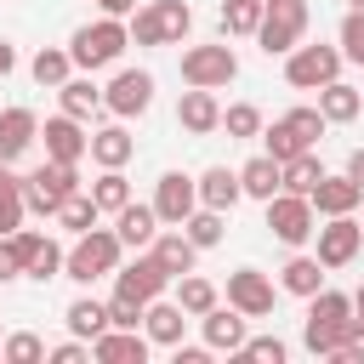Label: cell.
Instances as JSON below:
<instances>
[{
    "label": "cell",
    "instance_id": "1",
    "mask_svg": "<svg viewBox=\"0 0 364 364\" xmlns=\"http://www.w3.org/2000/svg\"><path fill=\"white\" fill-rule=\"evenodd\" d=\"M125 46H131V23H125V17H97V23H80V28H74L68 57H74V68L97 74V68L119 63Z\"/></svg>",
    "mask_w": 364,
    "mask_h": 364
},
{
    "label": "cell",
    "instance_id": "2",
    "mask_svg": "<svg viewBox=\"0 0 364 364\" xmlns=\"http://www.w3.org/2000/svg\"><path fill=\"white\" fill-rule=\"evenodd\" d=\"M119 256H125L119 233H114V228H91V233H80V239H74V250H68V262H63V279H74V284L114 279Z\"/></svg>",
    "mask_w": 364,
    "mask_h": 364
},
{
    "label": "cell",
    "instance_id": "3",
    "mask_svg": "<svg viewBox=\"0 0 364 364\" xmlns=\"http://www.w3.org/2000/svg\"><path fill=\"white\" fill-rule=\"evenodd\" d=\"M193 28V6L188 0H148L131 11V46H176Z\"/></svg>",
    "mask_w": 364,
    "mask_h": 364
},
{
    "label": "cell",
    "instance_id": "4",
    "mask_svg": "<svg viewBox=\"0 0 364 364\" xmlns=\"http://www.w3.org/2000/svg\"><path fill=\"white\" fill-rule=\"evenodd\" d=\"M324 114L318 108H290L284 119H273V125H262V142H267V154L284 165V159H296V154H307V148H318V136H324Z\"/></svg>",
    "mask_w": 364,
    "mask_h": 364
},
{
    "label": "cell",
    "instance_id": "5",
    "mask_svg": "<svg viewBox=\"0 0 364 364\" xmlns=\"http://www.w3.org/2000/svg\"><path fill=\"white\" fill-rule=\"evenodd\" d=\"M68 193H80V165L46 159V165H34V171L23 176V199H28V210H34V216H57Z\"/></svg>",
    "mask_w": 364,
    "mask_h": 364
},
{
    "label": "cell",
    "instance_id": "6",
    "mask_svg": "<svg viewBox=\"0 0 364 364\" xmlns=\"http://www.w3.org/2000/svg\"><path fill=\"white\" fill-rule=\"evenodd\" d=\"M301 34H307V0H267L262 28H256V46L267 57H284V51L301 46Z\"/></svg>",
    "mask_w": 364,
    "mask_h": 364
},
{
    "label": "cell",
    "instance_id": "7",
    "mask_svg": "<svg viewBox=\"0 0 364 364\" xmlns=\"http://www.w3.org/2000/svg\"><path fill=\"white\" fill-rule=\"evenodd\" d=\"M341 46H296V51H284V80L296 85V91H318V85H330V80H341Z\"/></svg>",
    "mask_w": 364,
    "mask_h": 364
},
{
    "label": "cell",
    "instance_id": "8",
    "mask_svg": "<svg viewBox=\"0 0 364 364\" xmlns=\"http://www.w3.org/2000/svg\"><path fill=\"white\" fill-rule=\"evenodd\" d=\"M267 228H273V239L279 245H307L313 233H318V210H313V199L307 193H273L267 199Z\"/></svg>",
    "mask_w": 364,
    "mask_h": 364
},
{
    "label": "cell",
    "instance_id": "9",
    "mask_svg": "<svg viewBox=\"0 0 364 364\" xmlns=\"http://www.w3.org/2000/svg\"><path fill=\"white\" fill-rule=\"evenodd\" d=\"M182 80H188V85H205V91L233 85V80H239L233 46H188V51H182Z\"/></svg>",
    "mask_w": 364,
    "mask_h": 364
},
{
    "label": "cell",
    "instance_id": "10",
    "mask_svg": "<svg viewBox=\"0 0 364 364\" xmlns=\"http://www.w3.org/2000/svg\"><path fill=\"white\" fill-rule=\"evenodd\" d=\"M102 102H108L114 119L148 114V108H154V74H148V68H119V74L102 85Z\"/></svg>",
    "mask_w": 364,
    "mask_h": 364
},
{
    "label": "cell",
    "instance_id": "11",
    "mask_svg": "<svg viewBox=\"0 0 364 364\" xmlns=\"http://www.w3.org/2000/svg\"><path fill=\"white\" fill-rule=\"evenodd\" d=\"M154 210L165 228H182L193 210H199V176H182V171H165L154 182Z\"/></svg>",
    "mask_w": 364,
    "mask_h": 364
},
{
    "label": "cell",
    "instance_id": "12",
    "mask_svg": "<svg viewBox=\"0 0 364 364\" xmlns=\"http://www.w3.org/2000/svg\"><path fill=\"white\" fill-rule=\"evenodd\" d=\"M165 284H171V267H165L154 250H136V262L114 267V290H125V296H136V301L165 296Z\"/></svg>",
    "mask_w": 364,
    "mask_h": 364
},
{
    "label": "cell",
    "instance_id": "13",
    "mask_svg": "<svg viewBox=\"0 0 364 364\" xmlns=\"http://www.w3.org/2000/svg\"><path fill=\"white\" fill-rule=\"evenodd\" d=\"M40 142H46V159H63V165H80L91 154V136H85V119L74 114H51L40 125Z\"/></svg>",
    "mask_w": 364,
    "mask_h": 364
},
{
    "label": "cell",
    "instance_id": "14",
    "mask_svg": "<svg viewBox=\"0 0 364 364\" xmlns=\"http://www.w3.org/2000/svg\"><path fill=\"white\" fill-rule=\"evenodd\" d=\"M228 301H233L245 318H267L273 301H279V290H273L267 273H256V267H233V273H228Z\"/></svg>",
    "mask_w": 364,
    "mask_h": 364
},
{
    "label": "cell",
    "instance_id": "15",
    "mask_svg": "<svg viewBox=\"0 0 364 364\" xmlns=\"http://www.w3.org/2000/svg\"><path fill=\"white\" fill-rule=\"evenodd\" d=\"M358 250H364V222L330 216V222L318 228V262H324V267H347Z\"/></svg>",
    "mask_w": 364,
    "mask_h": 364
},
{
    "label": "cell",
    "instance_id": "16",
    "mask_svg": "<svg viewBox=\"0 0 364 364\" xmlns=\"http://www.w3.org/2000/svg\"><path fill=\"white\" fill-rule=\"evenodd\" d=\"M176 119H182V131H188V136H210V131H222V102H216V91L188 85V91H182V102H176Z\"/></svg>",
    "mask_w": 364,
    "mask_h": 364
},
{
    "label": "cell",
    "instance_id": "17",
    "mask_svg": "<svg viewBox=\"0 0 364 364\" xmlns=\"http://www.w3.org/2000/svg\"><path fill=\"white\" fill-rule=\"evenodd\" d=\"M199 324H205V347H210V353H239V347H245V336H250V330H245L250 318H245L233 301H228V307L216 301V307H210Z\"/></svg>",
    "mask_w": 364,
    "mask_h": 364
},
{
    "label": "cell",
    "instance_id": "18",
    "mask_svg": "<svg viewBox=\"0 0 364 364\" xmlns=\"http://www.w3.org/2000/svg\"><path fill=\"white\" fill-rule=\"evenodd\" d=\"M148 330H119V324H108L97 341H91V358H102V364H142L148 358Z\"/></svg>",
    "mask_w": 364,
    "mask_h": 364
},
{
    "label": "cell",
    "instance_id": "19",
    "mask_svg": "<svg viewBox=\"0 0 364 364\" xmlns=\"http://www.w3.org/2000/svg\"><path fill=\"white\" fill-rule=\"evenodd\" d=\"M34 136H40L34 108H6V114H0V165H17V159L34 148Z\"/></svg>",
    "mask_w": 364,
    "mask_h": 364
},
{
    "label": "cell",
    "instance_id": "20",
    "mask_svg": "<svg viewBox=\"0 0 364 364\" xmlns=\"http://www.w3.org/2000/svg\"><path fill=\"white\" fill-rule=\"evenodd\" d=\"M307 199H313V210H318V216H353V210H358V199H364V188H358L347 171H341V176H330V171H324V182H318Z\"/></svg>",
    "mask_w": 364,
    "mask_h": 364
},
{
    "label": "cell",
    "instance_id": "21",
    "mask_svg": "<svg viewBox=\"0 0 364 364\" xmlns=\"http://www.w3.org/2000/svg\"><path fill=\"white\" fill-rule=\"evenodd\" d=\"M142 330H148V341H154V347H182V330H188L182 301L154 296V301H148V313H142Z\"/></svg>",
    "mask_w": 364,
    "mask_h": 364
},
{
    "label": "cell",
    "instance_id": "22",
    "mask_svg": "<svg viewBox=\"0 0 364 364\" xmlns=\"http://www.w3.org/2000/svg\"><path fill=\"white\" fill-rule=\"evenodd\" d=\"M114 233H119V245H125V250H148V245H154V233H159V210L131 199L125 210H114Z\"/></svg>",
    "mask_w": 364,
    "mask_h": 364
},
{
    "label": "cell",
    "instance_id": "23",
    "mask_svg": "<svg viewBox=\"0 0 364 364\" xmlns=\"http://www.w3.org/2000/svg\"><path fill=\"white\" fill-rule=\"evenodd\" d=\"M318 114H324L330 125H353V119L364 114V91L347 85V80H330V85H318Z\"/></svg>",
    "mask_w": 364,
    "mask_h": 364
},
{
    "label": "cell",
    "instance_id": "24",
    "mask_svg": "<svg viewBox=\"0 0 364 364\" xmlns=\"http://www.w3.org/2000/svg\"><path fill=\"white\" fill-rule=\"evenodd\" d=\"M239 182H245V193H250V199H262V205H267V199L284 188V165L262 148L256 159H245V165H239Z\"/></svg>",
    "mask_w": 364,
    "mask_h": 364
},
{
    "label": "cell",
    "instance_id": "25",
    "mask_svg": "<svg viewBox=\"0 0 364 364\" xmlns=\"http://www.w3.org/2000/svg\"><path fill=\"white\" fill-rule=\"evenodd\" d=\"M57 102H63V114H74V119H91V114H102L108 102H102V85L91 80V74H68L63 85H57Z\"/></svg>",
    "mask_w": 364,
    "mask_h": 364
},
{
    "label": "cell",
    "instance_id": "26",
    "mask_svg": "<svg viewBox=\"0 0 364 364\" xmlns=\"http://www.w3.org/2000/svg\"><path fill=\"white\" fill-rule=\"evenodd\" d=\"M245 199V182H239V171H228V165H210L205 176H199V205H210V210H233Z\"/></svg>",
    "mask_w": 364,
    "mask_h": 364
},
{
    "label": "cell",
    "instance_id": "27",
    "mask_svg": "<svg viewBox=\"0 0 364 364\" xmlns=\"http://www.w3.org/2000/svg\"><path fill=\"white\" fill-rule=\"evenodd\" d=\"M165 267H171V279H182V273H193V262H199V245L182 233V228H165V233H154V245H148Z\"/></svg>",
    "mask_w": 364,
    "mask_h": 364
},
{
    "label": "cell",
    "instance_id": "28",
    "mask_svg": "<svg viewBox=\"0 0 364 364\" xmlns=\"http://www.w3.org/2000/svg\"><path fill=\"white\" fill-rule=\"evenodd\" d=\"M63 324H68L80 341H97L114 318H108V301H97V296H74V301H68V313H63Z\"/></svg>",
    "mask_w": 364,
    "mask_h": 364
},
{
    "label": "cell",
    "instance_id": "29",
    "mask_svg": "<svg viewBox=\"0 0 364 364\" xmlns=\"http://www.w3.org/2000/svg\"><path fill=\"white\" fill-rule=\"evenodd\" d=\"M131 154H136V136L125 131V125H102V131H91V159L108 171V165H131Z\"/></svg>",
    "mask_w": 364,
    "mask_h": 364
},
{
    "label": "cell",
    "instance_id": "30",
    "mask_svg": "<svg viewBox=\"0 0 364 364\" xmlns=\"http://www.w3.org/2000/svg\"><path fill=\"white\" fill-rule=\"evenodd\" d=\"M279 284L307 301L313 290H324V262H318V256H290V262L279 267Z\"/></svg>",
    "mask_w": 364,
    "mask_h": 364
},
{
    "label": "cell",
    "instance_id": "31",
    "mask_svg": "<svg viewBox=\"0 0 364 364\" xmlns=\"http://www.w3.org/2000/svg\"><path fill=\"white\" fill-rule=\"evenodd\" d=\"M28 74H34V85H63L68 74H74V57H68V46H40L34 51V63H28Z\"/></svg>",
    "mask_w": 364,
    "mask_h": 364
},
{
    "label": "cell",
    "instance_id": "32",
    "mask_svg": "<svg viewBox=\"0 0 364 364\" xmlns=\"http://www.w3.org/2000/svg\"><path fill=\"white\" fill-rule=\"evenodd\" d=\"M347 318H353V296H341V290H330V284L307 296V318H301V324H347Z\"/></svg>",
    "mask_w": 364,
    "mask_h": 364
},
{
    "label": "cell",
    "instance_id": "33",
    "mask_svg": "<svg viewBox=\"0 0 364 364\" xmlns=\"http://www.w3.org/2000/svg\"><path fill=\"white\" fill-rule=\"evenodd\" d=\"M23 210H28L23 176H17L11 165H0V233H17V228H23Z\"/></svg>",
    "mask_w": 364,
    "mask_h": 364
},
{
    "label": "cell",
    "instance_id": "34",
    "mask_svg": "<svg viewBox=\"0 0 364 364\" xmlns=\"http://www.w3.org/2000/svg\"><path fill=\"white\" fill-rule=\"evenodd\" d=\"M91 199H97V210H125L131 205V182H125V165H108L97 182H91Z\"/></svg>",
    "mask_w": 364,
    "mask_h": 364
},
{
    "label": "cell",
    "instance_id": "35",
    "mask_svg": "<svg viewBox=\"0 0 364 364\" xmlns=\"http://www.w3.org/2000/svg\"><path fill=\"white\" fill-rule=\"evenodd\" d=\"M97 216H102V210H97V199L80 188V193H68V199H63V210H57L51 222H57V228H68V233L80 239V233H91V228H97Z\"/></svg>",
    "mask_w": 364,
    "mask_h": 364
},
{
    "label": "cell",
    "instance_id": "36",
    "mask_svg": "<svg viewBox=\"0 0 364 364\" xmlns=\"http://www.w3.org/2000/svg\"><path fill=\"white\" fill-rule=\"evenodd\" d=\"M182 233H188L199 250H210V245H222V233H228V210H210V205H199V210L182 222Z\"/></svg>",
    "mask_w": 364,
    "mask_h": 364
},
{
    "label": "cell",
    "instance_id": "37",
    "mask_svg": "<svg viewBox=\"0 0 364 364\" xmlns=\"http://www.w3.org/2000/svg\"><path fill=\"white\" fill-rule=\"evenodd\" d=\"M262 11H267V0H222V34L233 40V34H256L262 28Z\"/></svg>",
    "mask_w": 364,
    "mask_h": 364
},
{
    "label": "cell",
    "instance_id": "38",
    "mask_svg": "<svg viewBox=\"0 0 364 364\" xmlns=\"http://www.w3.org/2000/svg\"><path fill=\"white\" fill-rule=\"evenodd\" d=\"M318 182H324V165H318L313 148L296 154V159H284V193H313Z\"/></svg>",
    "mask_w": 364,
    "mask_h": 364
},
{
    "label": "cell",
    "instance_id": "39",
    "mask_svg": "<svg viewBox=\"0 0 364 364\" xmlns=\"http://www.w3.org/2000/svg\"><path fill=\"white\" fill-rule=\"evenodd\" d=\"M176 301H182V313H188V318H205V313L216 307V284H210V279H199V273H182Z\"/></svg>",
    "mask_w": 364,
    "mask_h": 364
},
{
    "label": "cell",
    "instance_id": "40",
    "mask_svg": "<svg viewBox=\"0 0 364 364\" xmlns=\"http://www.w3.org/2000/svg\"><path fill=\"white\" fill-rule=\"evenodd\" d=\"M222 131H228L233 142L262 136V108H256V102H233V108H222Z\"/></svg>",
    "mask_w": 364,
    "mask_h": 364
},
{
    "label": "cell",
    "instance_id": "41",
    "mask_svg": "<svg viewBox=\"0 0 364 364\" xmlns=\"http://www.w3.org/2000/svg\"><path fill=\"white\" fill-rule=\"evenodd\" d=\"M46 353H51V347H46L34 330H17V336H6V341H0V358H6V364H40Z\"/></svg>",
    "mask_w": 364,
    "mask_h": 364
},
{
    "label": "cell",
    "instance_id": "42",
    "mask_svg": "<svg viewBox=\"0 0 364 364\" xmlns=\"http://www.w3.org/2000/svg\"><path fill=\"white\" fill-rule=\"evenodd\" d=\"M336 46H341V57H347V63H358V68H364V11H358V6H347Z\"/></svg>",
    "mask_w": 364,
    "mask_h": 364
},
{
    "label": "cell",
    "instance_id": "43",
    "mask_svg": "<svg viewBox=\"0 0 364 364\" xmlns=\"http://www.w3.org/2000/svg\"><path fill=\"white\" fill-rule=\"evenodd\" d=\"M63 262H68V250H63L57 239H46V245L34 250V262H28L23 279H40V284H46V279H63Z\"/></svg>",
    "mask_w": 364,
    "mask_h": 364
},
{
    "label": "cell",
    "instance_id": "44",
    "mask_svg": "<svg viewBox=\"0 0 364 364\" xmlns=\"http://www.w3.org/2000/svg\"><path fill=\"white\" fill-rule=\"evenodd\" d=\"M142 313H148V301H136V296H125V290H114V296H108V318H114L119 330H136V324H142Z\"/></svg>",
    "mask_w": 364,
    "mask_h": 364
},
{
    "label": "cell",
    "instance_id": "45",
    "mask_svg": "<svg viewBox=\"0 0 364 364\" xmlns=\"http://www.w3.org/2000/svg\"><path fill=\"white\" fill-rule=\"evenodd\" d=\"M239 353H245V358H262V364H284V358H290V347H284L279 336H245Z\"/></svg>",
    "mask_w": 364,
    "mask_h": 364
},
{
    "label": "cell",
    "instance_id": "46",
    "mask_svg": "<svg viewBox=\"0 0 364 364\" xmlns=\"http://www.w3.org/2000/svg\"><path fill=\"white\" fill-rule=\"evenodd\" d=\"M46 358H51V364H80V358H91V341H80V336H74V341H63V347H51Z\"/></svg>",
    "mask_w": 364,
    "mask_h": 364
},
{
    "label": "cell",
    "instance_id": "47",
    "mask_svg": "<svg viewBox=\"0 0 364 364\" xmlns=\"http://www.w3.org/2000/svg\"><path fill=\"white\" fill-rule=\"evenodd\" d=\"M11 279H23V262H17V250H11V239L0 233V284H11Z\"/></svg>",
    "mask_w": 364,
    "mask_h": 364
},
{
    "label": "cell",
    "instance_id": "48",
    "mask_svg": "<svg viewBox=\"0 0 364 364\" xmlns=\"http://www.w3.org/2000/svg\"><path fill=\"white\" fill-rule=\"evenodd\" d=\"M97 11H102V17H131L136 0H97Z\"/></svg>",
    "mask_w": 364,
    "mask_h": 364
},
{
    "label": "cell",
    "instance_id": "49",
    "mask_svg": "<svg viewBox=\"0 0 364 364\" xmlns=\"http://www.w3.org/2000/svg\"><path fill=\"white\" fill-rule=\"evenodd\" d=\"M176 353V364H205L210 358V347H171Z\"/></svg>",
    "mask_w": 364,
    "mask_h": 364
},
{
    "label": "cell",
    "instance_id": "50",
    "mask_svg": "<svg viewBox=\"0 0 364 364\" xmlns=\"http://www.w3.org/2000/svg\"><path fill=\"white\" fill-rule=\"evenodd\" d=\"M347 176L364 188V148H353V154H347Z\"/></svg>",
    "mask_w": 364,
    "mask_h": 364
},
{
    "label": "cell",
    "instance_id": "51",
    "mask_svg": "<svg viewBox=\"0 0 364 364\" xmlns=\"http://www.w3.org/2000/svg\"><path fill=\"white\" fill-rule=\"evenodd\" d=\"M353 330H358V336H364V284H358V290H353Z\"/></svg>",
    "mask_w": 364,
    "mask_h": 364
},
{
    "label": "cell",
    "instance_id": "52",
    "mask_svg": "<svg viewBox=\"0 0 364 364\" xmlns=\"http://www.w3.org/2000/svg\"><path fill=\"white\" fill-rule=\"evenodd\" d=\"M11 68H17V51H11V46H6V40H0V80H6V74H11Z\"/></svg>",
    "mask_w": 364,
    "mask_h": 364
},
{
    "label": "cell",
    "instance_id": "53",
    "mask_svg": "<svg viewBox=\"0 0 364 364\" xmlns=\"http://www.w3.org/2000/svg\"><path fill=\"white\" fill-rule=\"evenodd\" d=\"M347 6H358V11H364V0H347Z\"/></svg>",
    "mask_w": 364,
    "mask_h": 364
},
{
    "label": "cell",
    "instance_id": "54",
    "mask_svg": "<svg viewBox=\"0 0 364 364\" xmlns=\"http://www.w3.org/2000/svg\"><path fill=\"white\" fill-rule=\"evenodd\" d=\"M0 341H6V336H0Z\"/></svg>",
    "mask_w": 364,
    "mask_h": 364
}]
</instances>
